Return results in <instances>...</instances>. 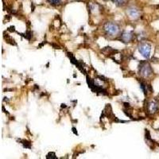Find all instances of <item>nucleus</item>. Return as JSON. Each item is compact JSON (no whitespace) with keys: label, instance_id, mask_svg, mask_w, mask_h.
<instances>
[{"label":"nucleus","instance_id":"obj_1","mask_svg":"<svg viewBox=\"0 0 159 159\" xmlns=\"http://www.w3.org/2000/svg\"><path fill=\"white\" fill-rule=\"evenodd\" d=\"M139 73L142 75L143 77H148L152 74L153 71L150 67V64L146 61H142L139 64Z\"/></svg>","mask_w":159,"mask_h":159},{"label":"nucleus","instance_id":"obj_2","mask_svg":"<svg viewBox=\"0 0 159 159\" xmlns=\"http://www.w3.org/2000/svg\"><path fill=\"white\" fill-rule=\"evenodd\" d=\"M104 30L108 34H110L111 36H114L119 33V26L117 24L113 22H108L104 26Z\"/></svg>","mask_w":159,"mask_h":159},{"label":"nucleus","instance_id":"obj_3","mask_svg":"<svg viewBox=\"0 0 159 159\" xmlns=\"http://www.w3.org/2000/svg\"><path fill=\"white\" fill-rule=\"evenodd\" d=\"M138 51L145 58H149L151 52V46L148 43H142L138 46Z\"/></svg>","mask_w":159,"mask_h":159},{"label":"nucleus","instance_id":"obj_4","mask_svg":"<svg viewBox=\"0 0 159 159\" xmlns=\"http://www.w3.org/2000/svg\"><path fill=\"white\" fill-rule=\"evenodd\" d=\"M159 108V104L156 101H151L147 104V111L150 114L155 113Z\"/></svg>","mask_w":159,"mask_h":159},{"label":"nucleus","instance_id":"obj_5","mask_svg":"<svg viewBox=\"0 0 159 159\" xmlns=\"http://www.w3.org/2000/svg\"><path fill=\"white\" fill-rule=\"evenodd\" d=\"M127 14L132 19H136L139 17V10L135 7H130L127 10Z\"/></svg>","mask_w":159,"mask_h":159},{"label":"nucleus","instance_id":"obj_6","mask_svg":"<svg viewBox=\"0 0 159 159\" xmlns=\"http://www.w3.org/2000/svg\"><path fill=\"white\" fill-rule=\"evenodd\" d=\"M133 37H134V34H133V32H124L123 34H122V39H123V42H131L132 40Z\"/></svg>","mask_w":159,"mask_h":159},{"label":"nucleus","instance_id":"obj_7","mask_svg":"<svg viewBox=\"0 0 159 159\" xmlns=\"http://www.w3.org/2000/svg\"><path fill=\"white\" fill-rule=\"evenodd\" d=\"M20 142L23 144V146L25 148H28V149H31V142H29L27 140H20Z\"/></svg>","mask_w":159,"mask_h":159},{"label":"nucleus","instance_id":"obj_8","mask_svg":"<svg viewBox=\"0 0 159 159\" xmlns=\"http://www.w3.org/2000/svg\"><path fill=\"white\" fill-rule=\"evenodd\" d=\"M140 87L142 88V90L143 91L144 94H147V87L146 84H144L143 82H141L140 83Z\"/></svg>","mask_w":159,"mask_h":159},{"label":"nucleus","instance_id":"obj_9","mask_svg":"<svg viewBox=\"0 0 159 159\" xmlns=\"http://www.w3.org/2000/svg\"><path fill=\"white\" fill-rule=\"evenodd\" d=\"M118 6H123L126 2V0H112Z\"/></svg>","mask_w":159,"mask_h":159},{"label":"nucleus","instance_id":"obj_10","mask_svg":"<svg viewBox=\"0 0 159 159\" xmlns=\"http://www.w3.org/2000/svg\"><path fill=\"white\" fill-rule=\"evenodd\" d=\"M46 158L49 159V158H53V159H57V157H56V154L55 153H53V152H51V153H49L46 156Z\"/></svg>","mask_w":159,"mask_h":159},{"label":"nucleus","instance_id":"obj_11","mask_svg":"<svg viewBox=\"0 0 159 159\" xmlns=\"http://www.w3.org/2000/svg\"><path fill=\"white\" fill-rule=\"evenodd\" d=\"M48 2L50 4H53V5H57V4H60L61 2V0H47Z\"/></svg>","mask_w":159,"mask_h":159},{"label":"nucleus","instance_id":"obj_12","mask_svg":"<svg viewBox=\"0 0 159 159\" xmlns=\"http://www.w3.org/2000/svg\"><path fill=\"white\" fill-rule=\"evenodd\" d=\"M72 131H73V132L75 133V134H76V135H77V131H76V128H72Z\"/></svg>","mask_w":159,"mask_h":159}]
</instances>
